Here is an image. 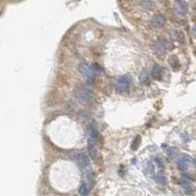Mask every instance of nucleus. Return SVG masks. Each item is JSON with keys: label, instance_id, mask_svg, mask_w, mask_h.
Instances as JSON below:
<instances>
[{"label": "nucleus", "instance_id": "nucleus-1", "mask_svg": "<svg viewBox=\"0 0 196 196\" xmlns=\"http://www.w3.org/2000/svg\"><path fill=\"white\" fill-rule=\"evenodd\" d=\"M74 93H75L76 98L79 100V102L83 105H89L95 101V96L93 92L83 86H76Z\"/></svg>", "mask_w": 196, "mask_h": 196}, {"label": "nucleus", "instance_id": "nucleus-11", "mask_svg": "<svg viewBox=\"0 0 196 196\" xmlns=\"http://www.w3.org/2000/svg\"><path fill=\"white\" fill-rule=\"evenodd\" d=\"M79 193L80 196H87L88 193H89V188H88V185L86 182L81 183V185L79 189Z\"/></svg>", "mask_w": 196, "mask_h": 196}, {"label": "nucleus", "instance_id": "nucleus-8", "mask_svg": "<svg viewBox=\"0 0 196 196\" xmlns=\"http://www.w3.org/2000/svg\"><path fill=\"white\" fill-rule=\"evenodd\" d=\"M175 8L176 10V12L180 15H184L187 12L186 3L183 2V1H176L175 2Z\"/></svg>", "mask_w": 196, "mask_h": 196}, {"label": "nucleus", "instance_id": "nucleus-5", "mask_svg": "<svg viewBox=\"0 0 196 196\" xmlns=\"http://www.w3.org/2000/svg\"><path fill=\"white\" fill-rule=\"evenodd\" d=\"M87 132H88V135H89V138H90L91 141H95V140L98 139V137H99V131H98L97 125H96L95 122H91V123L88 125Z\"/></svg>", "mask_w": 196, "mask_h": 196}, {"label": "nucleus", "instance_id": "nucleus-4", "mask_svg": "<svg viewBox=\"0 0 196 196\" xmlns=\"http://www.w3.org/2000/svg\"><path fill=\"white\" fill-rule=\"evenodd\" d=\"M77 70H79L80 75L87 80H92L93 77H95V73L93 71V69L87 63H80Z\"/></svg>", "mask_w": 196, "mask_h": 196}, {"label": "nucleus", "instance_id": "nucleus-2", "mask_svg": "<svg viewBox=\"0 0 196 196\" xmlns=\"http://www.w3.org/2000/svg\"><path fill=\"white\" fill-rule=\"evenodd\" d=\"M73 158H74V160L76 161L77 166H79L83 172H86V173L90 172V163L86 154L83 152H74Z\"/></svg>", "mask_w": 196, "mask_h": 196}, {"label": "nucleus", "instance_id": "nucleus-20", "mask_svg": "<svg viewBox=\"0 0 196 196\" xmlns=\"http://www.w3.org/2000/svg\"><path fill=\"white\" fill-rule=\"evenodd\" d=\"M91 67H92V69H93L95 75H97V74H99V73L101 72V68L99 67V65H97V64H93V65L91 66Z\"/></svg>", "mask_w": 196, "mask_h": 196}, {"label": "nucleus", "instance_id": "nucleus-6", "mask_svg": "<svg viewBox=\"0 0 196 196\" xmlns=\"http://www.w3.org/2000/svg\"><path fill=\"white\" fill-rule=\"evenodd\" d=\"M165 23H166V19L164 16H162V15H155V16H153L152 19H151V24H152L153 27L156 29L163 28Z\"/></svg>", "mask_w": 196, "mask_h": 196}, {"label": "nucleus", "instance_id": "nucleus-7", "mask_svg": "<svg viewBox=\"0 0 196 196\" xmlns=\"http://www.w3.org/2000/svg\"><path fill=\"white\" fill-rule=\"evenodd\" d=\"M179 184L183 187V189H184V192L187 194V195H192L195 192V187L192 185V184L188 182L187 179H179Z\"/></svg>", "mask_w": 196, "mask_h": 196}, {"label": "nucleus", "instance_id": "nucleus-16", "mask_svg": "<svg viewBox=\"0 0 196 196\" xmlns=\"http://www.w3.org/2000/svg\"><path fill=\"white\" fill-rule=\"evenodd\" d=\"M140 137L139 136H136L135 137V139H134V143H132V146H131V148L134 149V150H136L138 148V146H139V144H140Z\"/></svg>", "mask_w": 196, "mask_h": 196}, {"label": "nucleus", "instance_id": "nucleus-21", "mask_svg": "<svg viewBox=\"0 0 196 196\" xmlns=\"http://www.w3.org/2000/svg\"><path fill=\"white\" fill-rule=\"evenodd\" d=\"M163 47H164V44H163L162 42H159L157 44V49L158 50H161V52H163V51L165 50V48H163Z\"/></svg>", "mask_w": 196, "mask_h": 196}, {"label": "nucleus", "instance_id": "nucleus-13", "mask_svg": "<svg viewBox=\"0 0 196 196\" xmlns=\"http://www.w3.org/2000/svg\"><path fill=\"white\" fill-rule=\"evenodd\" d=\"M182 159H183L184 161H185L187 164H192V165H194L196 166V160L193 158V157H191L189 156V155H187V154H182Z\"/></svg>", "mask_w": 196, "mask_h": 196}, {"label": "nucleus", "instance_id": "nucleus-18", "mask_svg": "<svg viewBox=\"0 0 196 196\" xmlns=\"http://www.w3.org/2000/svg\"><path fill=\"white\" fill-rule=\"evenodd\" d=\"M147 168H148V172L150 173V175L151 176H154V173H155V167H154V165H153L152 162H149L148 163V166H147Z\"/></svg>", "mask_w": 196, "mask_h": 196}, {"label": "nucleus", "instance_id": "nucleus-22", "mask_svg": "<svg viewBox=\"0 0 196 196\" xmlns=\"http://www.w3.org/2000/svg\"><path fill=\"white\" fill-rule=\"evenodd\" d=\"M155 161H156V163H158V166H159V167H160V168H163V167H164V166H163V163L160 161V159H158V158H157V159H155Z\"/></svg>", "mask_w": 196, "mask_h": 196}, {"label": "nucleus", "instance_id": "nucleus-15", "mask_svg": "<svg viewBox=\"0 0 196 196\" xmlns=\"http://www.w3.org/2000/svg\"><path fill=\"white\" fill-rule=\"evenodd\" d=\"M148 77H149L148 72H147L146 70H143V71L141 72V74H140V76H139L140 83H144V81H146L147 80H148Z\"/></svg>", "mask_w": 196, "mask_h": 196}, {"label": "nucleus", "instance_id": "nucleus-9", "mask_svg": "<svg viewBox=\"0 0 196 196\" xmlns=\"http://www.w3.org/2000/svg\"><path fill=\"white\" fill-rule=\"evenodd\" d=\"M88 153H89L92 159H96V157H97V150H96L94 144L92 143L91 140L88 141Z\"/></svg>", "mask_w": 196, "mask_h": 196}, {"label": "nucleus", "instance_id": "nucleus-10", "mask_svg": "<svg viewBox=\"0 0 196 196\" xmlns=\"http://www.w3.org/2000/svg\"><path fill=\"white\" fill-rule=\"evenodd\" d=\"M152 77L155 80H160L162 77V69L159 66H154L152 69Z\"/></svg>", "mask_w": 196, "mask_h": 196}, {"label": "nucleus", "instance_id": "nucleus-3", "mask_svg": "<svg viewBox=\"0 0 196 196\" xmlns=\"http://www.w3.org/2000/svg\"><path fill=\"white\" fill-rule=\"evenodd\" d=\"M131 80L128 76H122L120 77H118L116 80V89L119 92H121V93L127 92L129 86H131Z\"/></svg>", "mask_w": 196, "mask_h": 196}, {"label": "nucleus", "instance_id": "nucleus-17", "mask_svg": "<svg viewBox=\"0 0 196 196\" xmlns=\"http://www.w3.org/2000/svg\"><path fill=\"white\" fill-rule=\"evenodd\" d=\"M167 154L169 155L170 157H171L172 159H175L176 157V151L175 149H173V148H169L167 149Z\"/></svg>", "mask_w": 196, "mask_h": 196}, {"label": "nucleus", "instance_id": "nucleus-12", "mask_svg": "<svg viewBox=\"0 0 196 196\" xmlns=\"http://www.w3.org/2000/svg\"><path fill=\"white\" fill-rule=\"evenodd\" d=\"M176 164H177V168H179V171L182 172H185L186 171V168H187V163L183 160V159H179L176 161Z\"/></svg>", "mask_w": 196, "mask_h": 196}, {"label": "nucleus", "instance_id": "nucleus-19", "mask_svg": "<svg viewBox=\"0 0 196 196\" xmlns=\"http://www.w3.org/2000/svg\"><path fill=\"white\" fill-rule=\"evenodd\" d=\"M140 4L143 5V6H145L146 8H152V7L154 6V2L152 1H141L140 2Z\"/></svg>", "mask_w": 196, "mask_h": 196}, {"label": "nucleus", "instance_id": "nucleus-14", "mask_svg": "<svg viewBox=\"0 0 196 196\" xmlns=\"http://www.w3.org/2000/svg\"><path fill=\"white\" fill-rule=\"evenodd\" d=\"M155 179H156V182H157L158 183H160V184H165V183H166V180H167V179H166L165 175H164V173H163L162 172L158 173Z\"/></svg>", "mask_w": 196, "mask_h": 196}]
</instances>
